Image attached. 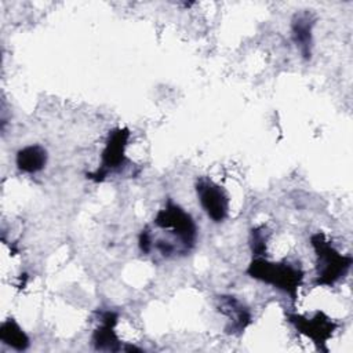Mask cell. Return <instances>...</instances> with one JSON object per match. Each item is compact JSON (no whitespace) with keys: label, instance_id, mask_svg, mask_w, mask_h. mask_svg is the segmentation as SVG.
Masks as SVG:
<instances>
[{"label":"cell","instance_id":"6da1fadb","mask_svg":"<svg viewBox=\"0 0 353 353\" xmlns=\"http://www.w3.org/2000/svg\"><path fill=\"white\" fill-rule=\"evenodd\" d=\"M245 272L250 277L283 291L292 301H296L305 276L299 265L288 261L273 262L268 261L266 256L252 258Z\"/></svg>","mask_w":353,"mask_h":353},{"label":"cell","instance_id":"7a4b0ae2","mask_svg":"<svg viewBox=\"0 0 353 353\" xmlns=\"http://www.w3.org/2000/svg\"><path fill=\"white\" fill-rule=\"evenodd\" d=\"M310 245L316 254V279L317 287H332L349 272L353 258L341 254L323 232L310 236Z\"/></svg>","mask_w":353,"mask_h":353},{"label":"cell","instance_id":"3957f363","mask_svg":"<svg viewBox=\"0 0 353 353\" xmlns=\"http://www.w3.org/2000/svg\"><path fill=\"white\" fill-rule=\"evenodd\" d=\"M153 225L165 230L172 237L174 244L179 248L181 255L189 254L197 240V226L192 215L172 200H167L165 205L159 210L153 218Z\"/></svg>","mask_w":353,"mask_h":353},{"label":"cell","instance_id":"277c9868","mask_svg":"<svg viewBox=\"0 0 353 353\" xmlns=\"http://www.w3.org/2000/svg\"><path fill=\"white\" fill-rule=\"evenodd\" d=\"M128 128H114L112 132H109L101 154V165L97 171L87 174V178L94 182H102L110 172L123 168L128 161L125 157V148L128 145Z\"/></svg>","mask_w":353,"mask_h":353},{"label":"cell","instance_id":"5b68a950","mask_svg":"<svg viewBox=\"0 0 353 353\" xmlns=\"http://www.w3.org/2000/svg\"><path fill=\"white\" fill-rule=\"evenodd\" d=\"M287 320L299 334L312 339L317 349L324 352H327L325 343L338 328V323H335L331 317L320 310L314 312L312 317H306L298 313H287Z\"/></svg>","mask_w":353,"mask_h":353},{"label":"cell","instance_id":"8992f818","mask_svg":"<svg viewBox=\"0 0 353 353\" xmlns=\"http://www.w3.org/2000/svg\"><path fill=\"white\" fill-rule=\"evenodd\" d=\"M196 193L201 208L214 222H223L229 214V196L226 190L207 176L196 181Z\"/></svg>","mask_w":353,"mask_h":353},{"label":"cell","instance_id":"52a82bcc","mask_svg":"<svg viewBox=\"0 0 353 353\" xmlns=\"http://www.w3.org/2000/svg\"><path fill=\"white\" fill-rule=\"evenodd\" d=\"M216 307L229 319V324L225 328L228 334L240 335L252 323L251 310L233 295H219Z\"/></svg>","mask_w":353,"mask_h":353},{"label":"cell","instance_id":"ba28073f","mask_svg":"<svg viewBox=\"0 0 353 353\" xmlns=\"http://www.w3.org/2000/svg\"><path fill=\"white\" fill-rule=\"evenodd\" d=\"M119 314L113 310L102 312L101 314V323L92 332V345L95 350H103V352H119L123 350V345L120 338L117 336L114 328L117 325Z\"/></svg>","mask_w":353,"mask_h":353},{"label":"cell","instance_id":"9c48e42d","mask_svg":"<svg viewBox=\"0 0 353 353\" xmlns=\"http://www.w3.org/2000/svg\"><path fill=\"white\" fill-rule=\"evenodd\" d=\"M313 25H314V18L307 11L295 14V17L292 18V22H291L292 41L296 44L303 59H306V61L310 59V57H312Z\"/></svg>","mask_w":353,"mask_h":353},{"label":"cell","instance_id":"30bf717a","mask_svg":"<svg viewBox=\"0 0 353 353\" xmlns=\"http://www.w3.org/2000/svg\"><path fill=\"white\" fill-rule=\"evenodd\" d=\"M47 150L40 145H28L17 152L15 163L19 171L34 174L41 171L47 164Z\"/></svg>","mask_w":353,"mask_h":353},{"label":"cell","instance_id":"8fae6325","mask_svg":"<svg viewBox=\"0 0 353 353\" xmlns=\"http://www.w3.org/2000/svg\"><path fill=\"white\" fill-rule=\"evenodd\" d=\"M0 339L4 345L10 346L17 352L26 350L29 347V336L22 330V327L14 320L7 319L0 325Z\"/></svg>","mask_w":353,"mask_h":353},{"label":"cell","instance_id":"7c38bea8","mask_svg":"<svg viewBox=\"0 0 353 353\" xmlns=\"http://www.w3.org/2000/svg\"><path fill=\"white\" fill-rule=\"evenodd\" d=\"M270 232L265 225L256 226L251 230L250 234V245H251V252L252 258L258 256H265L266 255V244L269 240Z\"/></svg>","mask_w":353,"mask_h":353}]
</instances>
